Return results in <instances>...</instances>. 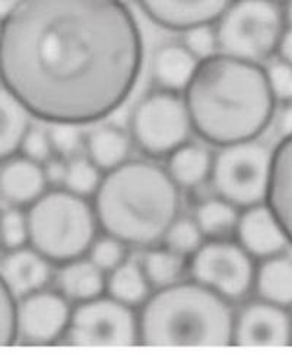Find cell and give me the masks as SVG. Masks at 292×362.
I'll list each match as a JSON object with an SVG mask.
<instances>
[{"label":"cell","instance_id":"obj_4","mask_svg":"<svg viewBox=\"0 0 292 362\" xmlns=\"http://www.w3.org/2000/svg\"><path fill=\"white\" fill-rule=\"evenodd\" d=\"M231 303L206 286L178 281L155 289L138 313L139 344L146 346H230Z\"/></svg>","mask_w":292,"mask_h":362},{"label":"cell","instance_id":"obj_29","mask_svg":"<svg viewBox=\"0 0 292 362\" xmlns=\"http://www.w3.org/2000/svg\"><path fill=\"white\" fill-rule=\"evenodd\" d=\"M28 245L27 215L22 208L9 206L0 214V248L5 252Z\"/></svg>","mask_w":292,"mask_h":362},{"label":"cell","instance_id":"obj_1","mask_svg":"<svg viewBox=\"0 0 292 362\" xmlns=\"http://www.w3.org/2000/svg\"><path fill=\"white\" fill-rule=\"evenodd\" d=\"M142 63L141 30L120 0H21L0 22V82L42 122L110 117Z\"/></svg>","mask_w":292,"mask_h":362},{"label":"cell","instance_id":"obj_36","mask_svg":"<svg viewBox=\"0 0 292 362\" xmlns=\"http://www.w3.org/2000/svg\"><path fill=\"white\" fill-rule=\"evenodd\" d=\"M276 53L281 60L292 64V0L284 9V25Z\"/></svg>","mask_w":292,"mask_h":362},{"label":"cell","instance_id":"obj_15","mask_svg":"<svg viewBox=\"0 0 292 362\" xmlns=\"http://www.w3.org/2000/svg\"><path fill=\"white\" fill-rule=\"evenodd\" d=\"M52 276V263L30 245L9 250L0 260V278L16 301L28 293L47 288Z\"/></svg>","mask_w":292,"mask_h":362},{"label":"cell","instance_id":"obj_24","mask_svg":"<svg viewBox=\"0 0 292 362\" xmlns=\"http://www.w3.org/2000/svg\"><path fill=\"white\" fill-rule=\"evenodd\" d=\"M151 285L138 262L124 260L105 274V293L132 308L141 307L151 293Z\"/></svg>","mask_w":292,"mask_h":362},{"label":"cell","instance_id":"obj_35","mask_svg":"<svg viewBox=\"0 0 292 362\" xmlns=\"http://www.w3.org/2000/svg\"><path fill=\"white\" fill-rule=\"evenodd\" d=\"M266 76L269 86H271L272 94L276 101L291 103L292 101V64L276 60L267 67Z\"/></svg>","mask_w":292,"mask_h":362},{"label":"cell","instance_id":"obj_19","mask_svg":"<svg viewBox=\"0 0 292 362\" xmlns=\"http://www.w3.org/2000/svg\"><path fill=\"white\" fill-rule=\"evenodd\" d=\"M197 59L182 42H168L156 49L151 63V75L160 89L171 93H183L187 86Z\"/></svg>","mask_w":292,"mask_h":362},{"label":"cell","instance_id":"obj_11","mask_svg":"<svg viewBox=\"0 0 292 362\" xmlns=\"http://www.w3.org/2000/svg\"><path fill=\"white\" fill-rule=\"evenodd\" d=\"M72 305L59 291L42 288L16 303V337L28 345H53L64 337Z\"/></svg>","mask_w":292,"mask_h":362},{"label":"cell","instance_id":"obj_8","mask_svg":"<svg viewBox=\"0 0 292 362\" xmlns=\"http://www.w3.org/2000/svg\"><path fill=\"white\" fill-rule=\"evenodd\" d=\"M129 126L132 142L151 158L167 156L193 132L183 95L160 88L133 108Z\"/></svg>","mask_w":292,"mask_h":362},{"label":"cell","instance_id":"obj_38","mask_svg":"<svg viewBox=\"0 0 292 362\" xmlns=\"http://www.w3.org/2000/svg\"><path fill=\"white\" fill-rule=\"evenodd\" d=\"M278 132L282 138L292 134V101L286 103V105L281 111L278 117Z\"/></svg>","mask_w":292,"mask_h":362},{"label":"cell","instance_id":"obj_30","mask_svg":"<svg viewBox=\"0 0 292 362\" xmlns=\"http://www.w3.org/2000/svg\"><path fill=\"white\" fill-rule=\"evenodd\" d=\"M86 256L104 274H108L127 259V245L107 234L97 235Z\"/></svg>","mask_w":292,"mask_h":362},{"label":"cell","instance_id":"obj_39","mask_svg":"<svg viewBox=\"0 0 292 362\" xmlns=\"http://www.w3.org/2000/svg\"><path fill=\"white\" fill-rule=\"evenodd\" d=\"M19 4L21 0H0V22H2Z\"/></svg>","mask_w":292,"mask_h":362},{"label":"cell","instance_id":"obj_37","mask_svg":"<svg viewBox=\"0 0 292 362\" xmlns=\"http://www.w3.org/2000/svg\"><path fill=\"white\" fill-rule=\"evenodd\" d=\"M44 175L49 183V187H62L64 173H66V161L60 156L53 155L49 161L42 164Z\"/></svg>","mask_w":292,"mask_h":362},{"label":"cell","instance_id":"obj_26","mask_svg":"<svg viewBox=\"0 0 292 362\" xmlns=\"http://www.w3.org/2000/svg\"><path fill=\"white\" fill-rule=\"evenodd\" d=\"M186 260L164 245H153L144 255L141 266L151 288L160 289L183 279L187 270Z\"/></svg>","mask_w":292,"mask_h":362},{"label":"cell","instance_id":"obj_40","mask_svg":"<svg viewBox=\"0 0 292 362\" xmlns=\"http://www.w3.org/2000/svg\"><path fill=\"white\" fill-rule=\"evenodd\" d=\"M120 2H123V4H127V2H129V0H120Z\"/></svg>","mask_w":292,"mask_h":362},{"label":"cell","instance_id":"obj_28","mask_svg":"<svg viewBox=\"0 0 292 362\" xmlns=\"http://www.w3.org/2000/svg\"><path fill=\"white\" fill-rule=\"evenodd\" d=\"M205 240L206 238L193 218L178 215L170 225L161 243L168 250L187 259L205 243Z\"/></svg>","mask_w":292,"mask_h":362},{"label":"cell","instance_id":"obj_22","mask_svg":"<svg viewBox=\"0 0 292 362\" xmlns=\"http://www.w3.org/2000/svg\"><path fill=\"white\" fill-rule=\"evenodd\" d=\"M253 289L262 301L278 307L292 305V259L278 255L256 266Z\"/></svg>","mask_w":292,"mask_h":362},{"label":"cell","instance_id":"obj_6","mask_svg":"<svg viewBox=\"0 0 292 362\" xmlns=\"http://www.w3.org/2000/svg\"><path fill=\"white\" fill-rule=\"evenodd\" d=\"M282 25L278 0H234L214 24L218 52L260 64L276 53Z\"/></svg>","mask_w":292,"mask_h":362},{"label":"cell","instance_id":"obj_17","mask_svg":"<svg viewBox=\"0 0 292 362\" xmlns=\"http://www.w3.org/2000/svg\"><path fill=\"white\" fill-rule=\"evenodd\" d=\"M266 205L272 211L292 244V134L285 136L272 151Z\"/></svg>","mask_w":292,"mask_h":362},{"label":"cell","instance_id":"obj_2","mask_svg":"<svg viewBox=\"0 0 292 362\" xmlns=\"http://www.w3.org/2000/svg\"><path fill=\"white\" fill-rule=\"evenodd\" d=\"M183 100L193 133L218 148L257 139L276 107L260 64L219 52L197 62Z\"/></svg>","mask_w":292,"mask_h":362},{"label":"cell","instance_id":"obj_21","mask_svg":"<svg viewBox=\"0 0 292 362\" xmlns=\"http://www.w3.org/2000/svg\"><path fill=\"white\" fill-rule=\"evenodd\" d=\"M86 158L103 174L129 160L132 151L130 136L115 124H104L85 136Z\"/></svg>","mask_w":292,"mask_h":362},{"label":"cell","instance_id":"obj_27","mask_svg":"<svg viewBox=\"0 0 292 362\" xmlns=\"http://www.w3.org/2000/svg\"><path fill=\"white\" fill-rule=\"evenodd\" d=\"M101 177L103 173L88 158L76 155L66 161V173L62 187L89 199L94 196Z\"/></svg>","mask_w":292,"mask_h":362},{"label":"cell","instance_id":"obj_12","mask_svg":"<svg viewBox=\"0 0 292 362\" xmlns=\"http://www.w3.org/2000/svg\"><path fill=\"white\" fill-rule=\"evenodd\" d=\"M233 345H292V319L285 308L271 303L260 300L247 304L234 315Z\"/></svg>","mask_w":292,"mask_h":362},{"label":"cell","instance_id":"obj_32","mask_svg":"<svg viewBox=\"0 0 292 362\" xmlns=\"http://www.w3.org/2000/svg\"><path fill=\"white\" fill-rule=\"evenodd\" d=\"M185 47L197 59L204 60L218 53V41L214 25H196L183 31Z\"/></svg>","mask_w":292,"mask_h":362},{"label":"cell","instance_id":"obj_20","mask_svg":"<svg viewBox=\"0 0 292 362\" xmlns=\"http://www.w3.org/2000/svg\"><path fill=\"white\" fill-rule=\"evenodd\" d=\"M212 153L206 146L186 142L167 155L165 170L178 189H196L209 180Z\"/></svg>","mask_w":292,"mask_h":362},{"label":"cell","instance_id":"obj_34","mask_svg":"<svg viewBox=\"0 0 292 362\" xmlns=\"http://www.w3.org/2000/svg\"><path fill=\"white\" fill-rule=\"evenodd\" d=\"M19 153L38 164H44L49 161L54 155V152L49 139L47 130H41L38 127L31 126L25 133L24 139L21 142Z\"/></svg>","mask_w":292,"mask_h":362},{"label":"cell","instance_id":"obj_16","mask_svg":"<svg viewBox=\"0 0 292 362\" xmlns=\"http://www.w3.org/2000/svg\"><path fill=\"white\" fill-rule=\"evenodd\" d=\"M47 189L49 183L42 164L21 153L0 163V199L9 206L28 208Z\"/></svg>","mask_w":292,"mask_h":362},{"label":"cell","instance_id":"obj_25","mask_svg":"<svg viewBox=\"0 0 292 362\" xmlns=\"http://www.w3.org/2000/svg\"><path fill=\"white\" fill-rule=\"evenodd\" d=\"M240 209L222 197H209L196 206L194 221L206 240L230 238L237 226Z\"/></svg>","mask_w":292,"mask_h":362},{"label":"cell","instance_id":"obj_18","mask_svg":"<svg viewBox=\"0 0 292 362\" xmlns=\"http://www.w3.org/2000/svg\"><path fill=\"white\" fill-rule=\"evenodd\" d=\"M57 291L71 304H79L105 293V274L86 256L60 264Z\"/></svg>","mask_w":292,"mask_h":362},{"label":"cell","instance_id":"obj_23","mask_svg":"<svg viewBox=\"0 0 292 362\" xmlns=\"http://www.w3.org/2000/svg\"><path fill=\"white\" fill-rule=\"evenodd\" d=\"M31 127V115L0 82V163L19 153V146Z\"/></svg>","mask_w":292,"mask_h":362},{"label":"cell","instance_id":"obj_33","mask_svg":"<svg viewBox=\"0 0 292 362\" xmlns=\"http://www.w3.org/2000/svg\"><path fill=\"white\" fill-rule=\"evenodd\" d=\"M16 303V298L0 278V346H11L18 341Z\"/></svg>","mask_w":292,"mask_h":362},{"label":"cell","instance_id":"obj_13","mask_svg":"<svg viewBox=\"0 0 292 362\" xmlns=\"http://www.w3.org/2000/svg\"><path fill=\"white\" fill-rule=\"evenodd\" d=\"M234 0H138L148 18L165 30L214 25Z\"/></svg>","mask_w":292,"mask_h":362},{"label":"cell","instance_id":"obj_3","mask_svg":"<svg viewBox=\"0 0 292 362\" xmlns=\"http://www.w3.org/2000/svg\"><path fill=\"white\" fill-rule=\"evenodd\" d=\"M91 203L103 234L149 248L163 241L180 215L182 194L164 167L127 160L103 174Z\"/></svg>","mask_w":292,"mask_h":362},{"label":"cell","instance_id":"obj_7","mask_svg":"<svg viewBox=\"0 0 292 362\" xmlns=\"http://www.w3.org/2000/svg\"><path fill=\"white\" fill-rule=\"evenodd\" d=\"M272 151L257 139L219 146L212 156L209 181L216 196L238 209L264 203Z\"/></svg>","mask_w":292,"mask_h":362},{"label":"cell","instance_id":"obj_5","mask_svg":"<svg viewBox=\"0 0 292 362\" xmlns=\"http://www.w3.org/2000/svg\"><path fill=\"white\" fill-rule=\"evenodd\" d=\"M25 215L28 245L56 266L86 256L100 230L89 199L63 187H49Z\"/></svg>","mask_w":292,"mask_h":362},{"label":"cell","instance_id":"obj_41","mask_svg":"<svg viewBox=\"0 0 292 362\" xmlns=\"http://www.w3.org/2000/svg\"><path fill=\"white\" fill-rule=\"evenodd\" d=\"M288 2H289V0H288Z\"/></svg>","mask_w":292,"mask_h":362},{"label":"cell","instance_id":"obj_31","mask_svg":"<svg viewBox=\"0 0 292 362\" xmlns=\"http://www.w3.org/2000/svg\"><path fill=\"white\" fill-rule=\"evenodd\" d=\"M47 134L54 155L63 160H71L76 156L85 144V136L81 127L72 123H52Z\"/></svg>","mask_w":292,"mask_h":362},{"label":"cell","instance_id":"obj_9","mask_svg":"<svg viewBox=\"0 0 292 362\" xmlns=\"http://www.w3.org/2000/svg\"><path fill=\"white\" fill-rule=\"evenodd\" d=\"M187 269L194 282L230 303L244 300L253 289V257L228 238L205 241L190 256Z\"/></svg>","mask_w":292,"mask_h":362},{"label":"cell","instance_id":"obj_10","mask_svg":"<svg viewBox=\"0 0 292 362\" xmlns=\"http://www.w3.org/2000/svg\"><path fill=\"white\" fill-rule=\"evenodd\" d=\"M64 339L75 346L136 345L138 314L132 307L103 293L72 307Z\"/></svg>","mask_w":292,"mask_h":362},{"label":"cell","instance_id":"obj_14","mask_svg":"<svg viewBox=\"0 0 292 362\" xmlns=\"http://www.w3.org/2000/svg\"><path fill=\"white\" fill-rule=\"evenodd\" d=\"M241 211L234 235L244 250L260 260L282 255L289 241L266 203Z\"/></svg>","mask_w":292,"mask_h":362}]
</instances>
